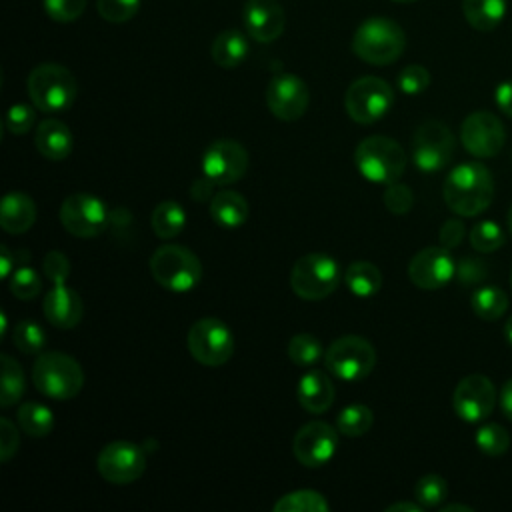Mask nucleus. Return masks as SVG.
Wrapping results in <instances>:
<instances>
[{
	"label": "nucleus",
	"mask_w": 512,
	"mask_h": 512,
	"mask_svg": "<svg viewBox=\"0 0 512 512\" xmlns=\"http://www.w3.org/2000/svg\"><path fill=\"white\" fill-rule=\"evenodd\" d=\"M446 206L458 216L482 214L494 198V180L480 162H464L448 172L442 184Z\"/></svg>",
	"instance_id": "f257e3e1"
},
{
	"label": "nucleus",
	"mask_w": 512,
	"mask_h": 512,
	"mask_svg": "<svg viewBox=\"0 0 512 512\" xmlns=\"http://www.w3.org/2000/svg\"><path fill=\"white\" fill-rule=\"evenodd\" d=\"M406 48V34L402 26L390 18H368L352 36V52L372 66H386L396 62Z\"/></svg>",
	"instance_id": "f03ea898"
},
{
	"label": "nucleus",
	"mask_w": 512,
	"mask_h": 512,
	"mask_svg": "<svg viewBox=\"0 0 512 512\" xmlns=\"http://www.w3.org/2000/svg\"><path fill=\"white\" fill-rule=\"evenodd\" d=\"M26 90L34 108L46 114H58L74 104L78 82L66 66L44 62L28 74Z\"/></svg>",
	"instance_id": "7ed1b4c3"
},
{
	"label": "nucleus",
	"mask_w": 512,
	"mask_h": 512,
	"mask_svg": "<svg viewBox=\"0 0 512 512\" xmlns=\"http://www.w3.org/2000/svg\"><path fill=\"white\" fill-rule=\"evenodd\" d=\"M404 148L388 136H368L354 150V164L362 178L374 184H394L406 170Z\"/></svg>",
	"instance_id": "20e7f679"
},
{
	"label": "nucleus",
	"mask_w": 512,
	"mask_h": 512,
	"mask_svg": "<svg viewBox=\"0 0 512 512\" xmlns=\"http://www.w3.org/2000/svg\"><path fill=\"white\" fill-rule=\"evenodd\" d=\"M32 382L36 390L52 400H70L84 386L82 366L68 354L50 350L40 352L32 366Z\"/></svg>",
	"instance_id": "39448f33"
},
{
	"label": "nucleus",
	"mask_w": 512,
	"mask_h": 512,
	"mask_svg": "<svg viewBox=\"0 0 512 512\" xmlns=\"http://www.w3.org/2000/svg\"><path fill=\"white\" fill-rule=\"evenodd\" d=\"M150 272L154 280L170 292H190L202 280V264L198 256L180 244H162L150 256Z\"/></svg>",
	"instance_id": "423d86ee"
},
{
	"label": "nucleus",
	"mask_w": 512,
	"mask_h": 512,
	"mask_svg": "<svg viewBox=\"0 0 512 512\" xmlns=\"http://www.w3.org/2000/svg\"><path fill=\"white\" fill-rule=\"evenodd\" d=\"M340 282L338 262L324 252L300 256L290 272V286L302 300H322L330 296Z\"/></svg>",
	"instance_id": "0eeeda50"
},
{
	"label": "nucleus",
	"mask_w": 512,
	"mask_h": 512,
	"mask_svg": "<svg viewBox=\"0 0 512 512\" xmlns=\"http://www.w3.org/2000/svg\"><path fill=\"white\" fill-rule=\"evenodd\" d=\"M326 370L344 382L364 380L376 366L374 346L356 334L336 338L324 354Z\"/></svg>",
	"instance_id": "6e6552de"
},
{
	"label": "nucleus",
	"mask_w": 512,
	"mask_h": 512,
	"mask_svg": "<svg viewBox=\"0 0 512 512\" xmlns=\"http://www.w3.org/2000/svg\"><path fill=\"white\" fill-rule=\"evenodd\" d=\"M186 346L190 356L202 366H222L234 354V334L232 330L214 316L196 320L186 336Z\"/></svg>",
	"instance_id": "1a4fd4ad"
},
{
	"label": "nucleus",
	"mask_w": 512,
	"mask_h": 512,
	"mask_svg": "<svg viewBox=\"0 0 512 512\" xmlns=\"http://www.w3.org/2000/svg\"><path fill=\"white\" fill-rule=\"evenodd\" d=\"M394 104L392 86L378 76L354 80L344 96L346 114L358 124H372L388 114Z\"/></svg>",
	"instance_id": "9d476101"
},
{
	"label": "nucleus",
	"mask_w": 512,
	"mask_h": 512,
	"mask_svg": "<svg viewBox=\"0 0 512 512\" xmlns=\"http://www.w3.org/2000/svg\"><path fill=\"white\" fill-rule=\"evenodd\" d=\"M60 224L76 238H94L110 224L108 206L88 192H72L60 206Z\"/></svg>",
	"instance_id": "9b49d317"
},
{
	"label": "nucleus",
	"mask_w": 512,
	"mask_h": 512,
	"mask_svg": "<svg viewBox=\"0 0 512 512\" xmlns=\"http://www.w3.org/2000/svg\"><path fill=\"white\" fill-rule=\"evenodd\" d=\"M456 138L440 120L422 122L412 138V160L422 172L442 170L454 156Z\"/></svg>",
	"instance_id": "f8f14e48"
},
{
	"label": "nucleus",
	"mask_w": 512,
	"mask_h": 512,
	"mask_svg": "<svg viewBox=\"0 0 512 512\" xmlns=\"http://www.w3.org/2000/svg\"><path fill=\"white\" fill-rule=\"evenodd\" d=\"M96 470L110 484H130L144 474L146 454L134 442L114 440L98 452Z\"/></svg>",
	"instance_id": "ddd939ff"
},
{
	"label": "nucleus",
	"mask_w": 512,
	"mask_h": 512,
	"mask_svg": "<svg viewBox=\"0 0 512 512\" xmlns=\"http://www.w3.org/2000/svg\"><path fill=\"white\" fill-rule=\"evenodd\" d=\"M248 160V152L240 142L218 138L202 154V174L216 186H228L246 174Z\"/></svg>",
	"instance_id": "4468645a"
},
{
	"label": "nucleus",
	"mask_w": 512,
	"mask_h": 512,
	"mask_svg": "<svg viewBox=\"0 0 512 512\" xmlns=\"http://www.w3.org/2000/svg\"><path fill=\"white\" fill-rule=\"evenodd\" d=\"M460 142L474 158H492L504 148L506 132L496 114L478 110L464 118L460 126Z\"/></svg>",
	"instance_id": "2eb2a0df"
},
{
	"label": "nucleus",
	"mask_w": 512,
	"mask_h": 512,
	"mask_svg": "<svg viewBox=\"0 0 512 512\" xmlns=\"http://www.w3.org/2000/svg\"><path fill=\"white\" fill-rule=\"evenodd\" d=\"M338 428L322 420H312L300 426L294 436L292 450L296 460L306 468H320L328 464L338 448Z\"/></svg>",
	"instance_id": "dca6fc26"
},
{
	"label": "nucleus",
	"mask_w": 512,
	"mask_h": 512,
	"mask_svg": "<svg viewBox=\"0 0 512 512\" xmlns=\"http://www.w3.org/2000/svg\"><path fill=\"white\" fill-rule=\"evenodd\" d=\"M310 102L306 82L290 72L276 74L266 88V106L278 120L294 122L304 116Z\"/></svg>",
	"instance_id": "f3484780"
},
{
	"label": "nucleus",
	"mask_w": 512,
	"mask_h": 512,
	"mask_svg": "<svg viewBox=\"0 0 512 512\" xmlns=\"http://www.w3.org/2000/svg\"><path fill=\"white\" fill-rule=\"evenodd\" d=\"M496 404V390L488 376L468 374L464 376L452 394V406L458 418L464 422H480L492 414Z\"/></svg>",
	"instance_id": "a211bd4d"
},
{
	"label": "nucleus",
	"mask_w": 512,
	"mask_h": 512,
	"mask_svg": "<svg viewBox=\"0 0 512 512\" xmlns=\"http://www.w3.org/2000/svg\"><path fill=\"white\" fill-rule=\"evenodd\" d=\"M408 276L422 290H440L456 276V262L448 248L428 246L412 256Z\"/></svg>",
	"instance_id": "6ab92c4d"
},
{
	"label": "nucleus",
	"mask_w": 512,
	"mask_h": 512,
	"mask_svg": "<svg viewBox=\"0 0 512 512\" xmlns=\"http://www.w3.org/2000/svg\"><path fill=\"white\" fill-rule=\"evenodd\" d=\"M242 24L252 40L268 44L282 36L286 14L278 0H246L242 8Z\"/></svg>",
	"instance_id": "aec40b11"
},
{
	"label": "nucleus",
	"mask_w": 512,
	"mask_h": 512,
	"mask_svg": "<svg viewBox=\"0 0 512 512\" xmlns=\"http://www.w3.org/2000/svg\"><path fill=\"white\" fill-rule=\"evenodd\" d=\"M42 312L54 328L70 330L82 320V298L74 288L66 286V282L54 284L44 296Z\"/></svg>",
	"instance_id": "412c9836"
},
{
	"label": "nucleus",
	"mask_w": 512,
	"mask_h": 512,
	"mask_svg": "<svg viewBox=\"0 0 512 512\" xmlns=\"http://www.w3.org/2000/svg\"><path fill=\"white\" fill-rule=\"evenodd\" d=\"M296 398L306 412L324 414L336 398V388L332 378L324 370L308 368L298 380Z\"/></svg>",
	"instance_id": "4be33fe9"
},
{
	"label": "nucleus",
	"mask_w": 512,
	"mask_h": 512,
	"mask_svg": "<svg viewBox=\"0 0 512 512\" xmlns=\"http://www.w3.org/2000/svg\"><path fill=\"white\" fill-rule=\"evenodd\" d=\"M34 144L44 158L60 162L70 156V152L74 148V136L62 120L46 118L36 128Z\"/></svg>",
	"instance_id": "5701e85b"
},
{
	"label": "nucleus",
	"mask_w": 512,
	"mask_h": 512,
	"mask_svg": "<svg viewBox=\"0 0 512 512\" xmlns=\"http://www.w3.org/2000/svg\"><path fill=\"white\" fill-rule=\"evenodd\" d=\"M36 220L34 200L20 190L8 192L0 204V224L8 234H22L32 228Z\"/></svg>",
	"instance_id": "b1692460"
},
{
	"label": "nucleus",
	"mask_w": 512,
	"mask_h": 512,
	"mask_svg": "<svg viewBox=\"0 0 512 512\" xmlns=\"http://www.w3.org/2000/svg\"><path fill=\"white\" fill-rule=\"evenodd\" d=\"M210 218L222 228H240L248 218V202L236 190H222L210 198Z\"/></svg>",
	"instance_id": "393cba45"
},
{
	"label": "nucleus",
	"mask_w": 512,
	"mask_h": 512,
	"mask_svg": "<svg viewBox=\"0 0 512 512\" xmlns=\"http://www.w3.org/2000/svg\"><path fill=\"white\" fill-rule=\"evenodd\" d=\"M248 50V38L240 30H224L214 38L210 54L216 66L236 68L246 60Z\"/></svg>",
	"instance_id": "a878e982"
},
{
	"label": "nucleus",
	"mask_w": 512,
	"mask_h": 512,
	"mask_svg": "<svg viewBox=\"0 0 512 512\" xmlns=\"http://www.w3.org/2000/svg\"><path fill=\"white\" fill-rule=\"evenodd\" d=\"M466 22L478 32H490L506 18V0H462Z\"/></svg>",
	"instance_id": "bb28decb"
},
{
	"label": "nucleus",
	"mask_w": 512,
	"mask_h": 512,
	"mask_svg": "<svg viewBox=\"0 0 512 512\" xmlns=\"http://www.w3.org/2000/svg\"><path fill=\"white\" fill-rule=\"evenodd\" d=\"M344 282L354 296L368 298V296L378 294V290L382 288V272L378 270L376 264L358 260L346 268Z\"/></svg>",
	"instance_id": "cd10ccee"
},
{
	"label": "nucleus",
	"mask_w": 512,
	"mask_h": 512,
	"mask_svg": "<svg viewBox=\"0 0 512 512\" xmlns=\"http://www.w3.org/2000/svg\"><path fill=\"white\" fill-rule=\"evenodd\" d=\"M186 220L188 218H186V210L182 208V204H178L174 200H164V202L156 204V208L152 212V230L158 238L172 240L184 230Z\"/></svg>",
	"instance_id": "c85d7f7f"
},
{
	"label": "nucleus",
	"mask_w": 512,
	"mask_h": 512,
	"mask_svg": "<svg viewBox=\"0 0 512 512\" xmlns=\"http://www.w3.org/2000/svg\"><path fill=\"white\" fill-rule=\"evenodd\" d=\"M18 426L22 428L24 434L32 438H44L52 432L54 428V414L48 406L40 402H24L18 408Z\"/></svg>",
	"instance_id": "c756f323"
},
{
	"label": "nucleus",
	"mask_w": 512,
	"mask_h": 512,
	"mask_svg": "<svg viewBox=\"0 0 512 512\" xmlns=\"http://www.w3.org/2000/svg\"><path fill=\"white\" fill-rule=\"evenodd\" d=\"M470 304H472V310L478 318L492 322V320H498L506 312L508 296L500 286L488 284V286H482V288L474 290V294L470 298Z\"/></svg>",
	"instance_id": "7c9ffc66"
},
{
	"label": "nucleus",
	"mask_w": 512,
	"mask_h": 512,
	"mask_svg": "<svg viewBox=\"0 0 512 512\" xmlns=\"http://www.w3.org/2000/svg\"><path fill=\"white\" fill-rule=\"evenodd\" d=\"M272 510L274 512H328L330 504L324 498V494L310 488H302V490H294L280 496L272 506Z\"/></svg>",
	"instance_id": "2f4dec72"
},
{
	"label": "nucleus",
	"mask_w": 512,
	"mask_h": 512,
	"mask_svg": "<svg viewBox=\"0 0 512 512\" xmlns=\"http://www.w3.org/2000/svg\"><path fill=\"white\" fill-rule=\"evenodd\" d=\"M288 358L300 368H314L326 354L322 342L314 334H294L288 342Z\"/></svg>",
	"instance_id": "473e14b6"
},
{
	"label": "nucleus",
	"mask_w": 512,
	"mask_h": 512,
	"mask_svg": "<svg viewBox=\"0 0 512 512\" xmlns=\"http://www.w3.org/2000/svg\"><path fill=\"white\" fill-rule=\"evenodd\" d=\"M26 388V378L22 366L8 354H2V388H0V406H14Z\"/></svg>",
	"instance_id": "72a5a7b5"
},
{
	"label": "nucleus",
	"mask_w": 512,
	"mask_h": 512,
	"mask_svg": "<svg viewBox=\"0 0 512 512\" xmlns=\"http://www.w3.org/2000/svg\"><path fill=\"white\" fill-rule=\"evenodd\" d=\"M372 422H374V414L368 406L350 404L340 410V414L336 418V428L342 436L358 438V436H364L372 428Z\"/></svg>",
	"instance_id": "f704fd0d"
},
{
	"label": "nucleus",
	"mask_w": 512,
	"mask_h": 512,
	"mask_svg": "<svg viewBox=\"0 0 512 512\" xmlns=\"http://www.w3.org/2000/svg\"><path fill=\"white\" fill-rule=\"evenodd\" d=\"M12 342L22 354H40L46 346V332L38 322L24 318L16 324Z\"/></svg>",
	"instance_id": "c9c22d12"
},
{
	"label": "nucleus",
	"mask_w": 512,
	"mask_h": 512,
	"mask_svg": "<svg viewBox=\"0 0 512 512\" xmlns=\"http://www.w3.org/2000/svg\"><path fill=\"white\" fill-rule=\"evenodd\" d=\"M504 244V232L494 220H480L470 230V246L480 254L496 252Z\"/></svg>",
	"instance_id": "e433bc0d"
},
{
	"label": "nucleus",
	"mask_w": 512,
	"mask_h": 512,
	"mask_svg": "<svg viewBox=\"0 0 512 512\" xmlns=\"http://www.w3.org/2000/svg\"><path fill=\"white\" fill-rule=\"evenodd\" d=\"M474 442H476L478 450L486 456H502L510 448L508 432L496 422H488V424L480 426L474 436Z\"/></svg>",
	"instance_id": "4c0bfd02"
},
{
	"label": "nucleus",
	"mask_w": 512,
	"mask_h": 512,
	"mask_svg": "<svg viewBox=\"0 0 512 512\" xmlns=\"http://www.w3.org/2000/svg\"><path fill=\"white\" fill-rule=\"evenodd\" d=\"M446 496H448V484L440 474H426L418 478L414 486V498L424 508L440 506Z\"/></svg>",
	"instance_id": "58836bf2"
},
{
	"label": "nucleus",
	"mask_w": 512,
	"mask_h": 512,
	"mask_svg": "<svg viewBox=\"0 0 512 512\" xmlns=\"http://www.w3.org/2000/svg\"><path fill=\"white\" fill-rule=\"evenodd\" d=\"M8 286L12 296H16L18 300H32L42 290V278L34 268L20 266L10 274Z\"/></svg>",
	"instance_id": "ea45409f"
},
{
	"label": "nucleus",
	"mask_w": 512,
	"mask_h": 512,
	"mask_svg": "<svg viewBox=\"0 0 512 512\" xmlns=\"http://www.w3.org/2000/svg\"><path fill=\"white\" fill-rule=\"evenodd\" d=\"M142 0H96L98 14L112 24H124L136 16Z\"/></svg>",
	"instance_id": "a19ab883"
},
{
	"label": "nucleus",
	"mask_w": 512,
	"mask_h": 512,
	"mask_svg": "<svg viewBox=\"0 0 512 512\" xmlns=\"http://www.w3.org/2000/svg\"><path fill=\"white\" fill-rule=\"evenodd\" d=\"M48 18L60 24L74 22L86 10V0H42Z\"/></svg>",
	"instance_id": "79ce46f5"
},
{
	"label": "nucleus",
	"mask_w": 512,
	"mask_h": 512,
	"mask_svg": "<svg viewBox=\"0 0 512 512\" xmlns=\"http://www.w3.org/2000/svg\"><path fill=\"white\" fill-rule=\"evenodd\" d=\"M396 82L404 94L416 96V94H422L430 86V72L420 64H410L400 70Z\"/></svg>",
	"instance_id": "37998d69"
},
{
	"label": "nucleus",
	"mask_w": 512,
	"mask_h": 512,
	"mask_svg": "<svg viewBox=\"0 0 512 512\" xmlns=\"http://www.w3.org/2000/svg\"><path fill=\"white\" fill-rule=\"evenodd\" d=\"M382 200H384V206L392 214H408L414 206V194H412L410 186H406L402 182L388 184V188L384 190Z\"/></svg>",
	"instance_id": "c03bdc74"
},
{
	"label": "nucleus",
	"mask_w": 512,
	"mask_h": 512,
	"mask_svg": "<svg viewBox=\"0 0 512 512\" xmlns=\"http://www.w3.org/2000/svg\"><path fill=\"white\" fill-rule=\"evenodd\" d=\"M34 110L28 104H14L8 108L6 112V130L10 134L22 136L26 132H30V128L34 126Z\"/></svg>",
	"instance_id": "a18cd8bd"
},
{
	"label": "nucleus",
	"mask_w": 512,
	"mask_h": 512,
	"mask_svg": "<svg viewBox=\"0 0 512 512\" xmlns=\"http://www.w3.org/2000/svg\"><path fill=\"white\" fill-rule=\"evenodd\" d=\"M42 270L46 274V278L52 282V284H62L66 282V278L70 276V260L66 258V254L58 252V250H52L44 256V262H42Z\"/></svg>",
	"instance_id": "49530a36"
},
{
	"label": "nucleus",
	"mask_w": 512,
	"mask_h": 512,
	"mask_svg": "<svg viewBox=\"0 0 512 512\" xmlns=\"http://www.w3.org/2000/svg\"><path fill=\"white\" fill-rule=\"evenodd\" d=\"M18 446H20V436H18L14 422H10L8 418H2L0 420V458H2V462H8L16 454Z\"/></svg>",
	"instance_id": "de8ad7c7"
},
{
	"label": "nucleus",
	"mask_w": 512,
	"mask_h": 512,
	"mask_svg": "<svg viewBox=\"0 0 512 512\" xmlns=\"http://www.w3.org/2000/svg\"><path fill=\"white\" fill-rule=\"evenodd\" d=\"M486 264L478 258H462L456 264V276L462 284H476L486 276Z\"/></svg>",
	"instance_id": "09e8293b"
},
{
	"label": "nucleus",
	"mask_w": 512,
	"mask_h": 512,
	"mask_svg": "<svg viewBox=\"0 0 512 512\" xmlns=\"http://www.w3.org/2000/svg\"><path fill=\"white\" fill-rule=\"evenodd\" d=\"M464 234H466V228H464V222L462 220H446L440 230H438V240H440V246L452 250L456 246H460V242L464 240Z\"/></svg>",
	"instance_id": "8fccbe9b"
},
{
	"label": "nucleus",
	"mask_w": 512,
	"mask_h": 512,
	"mask_svg": "<svg viewBox=\"0 0 512 512\" xmlns=\"http://www.w3.org/2000/svg\"><path fill=\"white\" fill-rule=\"evenodd\" d=\"M494 98H496V106H498L508 118H512V80H506V82L498 84Z\"/></svg>",
	"instance_id": "3c124183"
},
{
	"label": "nucleus",
	"mask_w": 512,
	"mask_h": 512,
	"mask_svg": "<svg viewBox=\"0 0 512 512\" xmlns=\"http://www.w3.org/2000/svg\"><path fill=\"white\" fill-rule=\"evenodd\" d=\"M216 184L210 180V178H206L204 174L192 184V188H190V194L198 200V202H206L210 196H212V188H214Z\"/></svg>",
	"instance_id": "603ef678"
},
{
	"label": "nucleus",
	"mask_w": 512,
	"mask_h": 512,
	"mask_svg": "<svg viewBox=\"0 0 512 512\" xmlns=\"http://www.w3.org/2000/svg\"><path fill=\"white\" fill-rule=\"evenodd\" d=\"M500 408H502L504 416L512 422V378L506 380L500 390Z\"/></svg>",
	"instance_id": "864d4df0"
},
{
	"label": "nucleus",
	"mask_w": 512,
	"mask_h": 512,
	"mask_svg": "<svg viewBox=\"0 0 512 512\" xmlns=\"http://www.w3.org/2000/svg\"><path fill=\"white\" fill-rule=\"evenodd\" d=\"M14 254L8 250V246H0V276L10 278L14 272Z\"/></svg>",
	"instance_id": "5fc2aeb1"
},
{
	"label": "nucleus",
	"mask_w": 512,
	"mask_h": 512,
	"mask_svg": "<svg viewBox=\"0 0 512 512\" xmlns=\"http://www.w3.org/2000/svg\"><path fill=\"white\" fill-rule=\"evenodd\" d=\"M424 506L416 502H396L386 508V512H420Z\"/></svg>",
	"instance_id": "6e6d98bb"
},
{
	"label": "nucleus",
	"mask_w": 512,
	"mask_h": 512,
	"mask_svg": "<svg viewBox=\"0 0 512 512\" xmlns=\"http://www.w3.org/2000/svg\"><path fill=\"white\" fill-rule=\"evenodd\" d=\"M442 512H474V508L466 506V504H446L440 508Z\"/></svg>",
	"instance_id": "4d7b16f0"
},
{
	"label": "nucleus",
	"mask_w": 512,
	"mask_h": 512,
	"mask_svg": "<svg viewBox=\"0 0 512 512\" xmlns=\"http://www.w3.org/2000/svg\"><path fill=\"white\" fill-rule=\"evenodd\" d=\"M504 338L510 342V346H512V316L506 320V324H504Z\"/></svg>",
	"instance_id": "13d9d810"
},
{
	"label": "nucleus",
	"mask_w": 512,
	"mask_h": 512,
	"mask_svg": "<svg viewBox=\"0 0 512 512\" xmlns=\"http://www.w3.org/2000/svg\"><path fill=\"white\" fill-rule=\"evenodd\" d=\"M0 320H2V336H0V338H4V336H6V326H8V318H6V312H2V314H0Z\"/></svg>",
	"instance_id": "bf43d9fd"
},
{
	"label": "nucleus",
	"mask_w": 512,
	"mask_h": 512,
	"mask_svg": "<svg viewBox=\"0 0 512 512\" xmlns=\"http://www.w3.org/2000/svg\"><path fill=\"white\" fill-rule=\"evenodd\" d=\"M508 230H510V234H512V206H510V210H508Z\"/></svg>",
	"instance_id": "052dcab7"
},
{
	"label": "nucleus",
	"mask_w": 512,
	"mask_h": 512,
	"mask_svg": "<svg viewBox=\"0 0 512 512\" xmlns=\"http://www.w3.org/2000/svg\"><path fill=\"white\" fill-rule=\"evenodd\" d=\"M392 2H400V4H408V2H416V0H392Z\"/></svg>",
	"instance_id": "680f3d73"
},
{
	"label": "nucleus",
	"mask_w": 512,
	"mask_h": 512,
	"mask_svg": "<svg viewBox=\"0 0 512 512\" xmlns=\"http://www.w3.org/2000/svg\"><path fill=\"white\" fill-rule=\"evenodd\" d=\"M510 290H512V270H510Z\"/></svg>",
	"instance_id": "e2e57ef3"
}]
</instances>
